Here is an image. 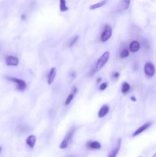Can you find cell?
Instances as JSON below:
<instances>
[{"instance_id": "1", "label": "cell", "mask_w": 156, "mask_h": 157, "mask_svg": "<svg viewBox=\"0 0 156 157\" xmlns=\"http://www.w3.org/2000/svg\"><path fill=\"white\" fill-rule=\"evenodd\" d=\"M110 52H105L100 57H99V58L97 60V61H96V65H95L94 69H93V73L99 71H100L101 69L104 67V65L106 64L109 58H110Z\"/></svg>"}, {"instance_id": "2", "label": "cell", "mask_w": 156, "mask_h": 157, "mask_svg": "<svg viewBox=\"0 0 156 157\" xmlns=\"http://www.w3.org/2000/svg\"><path fill=\"white\" fill-rule=\"evenodd\" d=\"M76 130V129L73 127V128H71L68 131V133H67L66 136L64 137V139L63 140V141L61 142V144H60V148L64 150V149H67L68 147L69 144L71 142L72 139H73V134H74V132Z\"/></svg>"}, {"instance_id": "3", "label": "cell", "mask_w": 156, "mask_h": 157, "mask_svg": "<svg viewBox=\"0 0 156 157\" xmlns=\"http://www.w3.org/2000/svg\"><path fill=\"white\" fill-rule=\"evenodd\" d=\"M6 79L15 83V84H16L17 90H20V91H24V90L27 88V84H26V82L24 80L13 78V77H6Z\"/></svg>"}, {"instance_id": "4", "label": "cell", "mask_w": 156, "mask_h": 157, "mask_svg": "<svg viewBox=\"0 0 156 157\" xmlns=\"http://www.w3.org/2000/svg\"><path fill=\"white\" fill-rule=\"evenodd\" d=\"M112 33H113V32H112L111 27H110L109 25H106L104 26L103 31H102V32L101 33L100 35L101 42H106V41H108L110 38V37H111Z\"/></svg>"}, {"instance_id": "5", "label": "cell", "mask_w": 156, "mask_h": 157, "mask_svg": "<svg viewBox=\"0 0 156 157\" xmlns=\"http://www.w3.org/2000/svg\"><path fill=\"white\" fill-rule=\"evenodd\" d=\"M144 71H145L147 78H151L154 76V73H155V68H154V64L150 62L146 63L144 67Z\"/></svg>"}, {"instance_id": "6", "label": "cell", "mask_w": 156, "mask_h": 157, "mask_svg": "<svg viewBox=\"0 0 156 157\" xmlns=\"http://www.w3.org/2000/svg\"><path fill=\"white\" fill-rule=\"evenodd\" d=\"M151 124H152V122H151V121H148V122H146L145 124H144L143 125L141 126L140 127H139V128H138L137 130H136V131L132 133L133 137H134V136H139V134H141L142 132H144L145 130H146L148 127H151Z\"/></svg>"}, {"instance_id": "7", "label": "cell", "mask_w": 156, "mask_h": 157, "mask_svg": "<svg viewBox=\"0 0 156 157\" xmlns=\"http://www.w3.org/2000/svg\"><path fill=\"white\" fill-rule=\"evenodd\" d=\"M121 144H122V140L119 138V139H118L117 142H116V146L113 147V149L111 150V152L109 153L108 157H116L118 153L119 152V150H120Z\"/></svg>"}, {"instance_id": "8", "label": "cell", "mask_w": 156, "mask_h": 157, "mask_svg": "<svg viewBox=\"0 0 156 157\" xmlns=\"http://www.w3.org/2000/svg\"><path fill=\"white\" fill-rule=\"evenodd\" d=\"M6 63L8 66L16 67L18 65V59L16 57L10 55V56H7L6 58Z\"/></svg>"}, {"instance_id": "9", "label": "cell", "mask_w": 156, "mask_h": 157, "mask_svg": "<svg viewBox=\"0 0 156 157\" xmlns=\"http://www.w3.org/2000/svg\"><path fill=\"white\" fill-rule=\"evenodd\" d=\"M56 75H57L56 67H51L50 71H49L48 76H47V84H48L49 85H50V84L54 82V81L55 79V77H56Z\"/></svg>"}, {"instance_id": "10", "label": "cell", "mask_w": 156, "mask_h": 157, "mask_svg": "<svg viewBox=\"0 0 156 157\" xmlns=\"http://www.w3.org/2000/svg\"><path fill=\"white\" fill-rule=\"evenodd\" d=\"M109 111H110V107H109V106L107 105V104H105V105H103L100 109H99V113H98V117H99V118L104 117L106 115H107Z\"/></svg>"}, {"instance_id": "11", "label": "cell", "mask_w": 156, "mask_h": 157, "mask_svg": "<svg viewBox=\"0 0 156 157\" xmlns=\"http://www.w3.org/2000/svg\"><path fill=\"white\" fill-rule=\"evenodd\" d=\"M87 147L91 150H99L101 148V144L97 141H89L87 144Z\"/></svg>"}, {"instance_id": "12", "label": "cell", "mask_w": 156, "mask_h": 157, "mask_svg": "<svg viewBox=\"0 0 156 157\" xmlns=\"http://www.w3.org/2000/svg\"><path fill=\"white\" fill-rule=\"evenodd\" d=\"M36 143V137L35 135H30L26 139V144L30 147L31 149H33Z\"/></svg>"}, {"instance_id": "13", "label": "cell", "mask_w": 156, "mask_h": 157, "mask_svg": "<svg viewBox=\"0 0 156 157\" xmlns=\"http://www.w3.org/2000/svg\"><path fill=\"white\" fill-rule=\"evenodd\" d=\"M129 49L132 52H137L140 49V44L138 41H133L130 43Z\"/></svg>"}, {"instance_id": "14", "label": "cell", "mask_w": 156, "mask_h": 157, "mask_svg": "<svg viewBox=\"0 0 156 157\" xmlns=\"http://www.w3.org/2000/svg\"><path fill=\"white\" fill-rule=\"evenodd\" d=\"M76 92H77V88H76V87H74V88L73 89V90H72L71 93L68 95L67 98L66 99L65 103H64V104H65V105L67 106V105H69L70 103H71V101H73V97H74V95L76 94Z\"/></svg>"}, {"instance_id": "15", "label": "cell", "mask_w": 156, "mask_h": 157, "mask_svg": "<svg viewBox=\"0 0 156 157\" xmlns=\"http://www.w3.org/2000/svg\"><path fill=\"white\" fill-rule=\"evenodd\" d=\"M106 2L107 1H106V0H104V1H101L99 2L96 3V4H93L92 5V6H90V7H89V9H90V10H94V9H99V8H101L102 7V6H105V5L106 4Z\"/></svg>"}, {"instance_id": "16", "label": "cell", "mask_w": 156, "mask_h": 157, "mask_svg": "<svg viewBox=\"0 0 156 157\" xmlns=\"http://www.w3.org/2000/svg\"><path fill=\"white\" fill-rule=\"evenodd\" d=\"M60 10L61 12H67L68 10V8L67 6V2L65 0H61L60 1Z\"/></svg>"}, {"instance_id": "17", "label": "cell", "mask_w": 156, "mask_h": 157, "mask_svg": "<svg viewBox=\"0 0 156 157\" xmlns=\"http://www.w3.org/2000/svg\"><path fill=\"white\" fill-rule=\"evenodd\" d=\"M130 90V85L128 83L124 82L122 85V88H121V90H122V94H126Z\"/></svg>"}, {"instance_id": "18", "label": "cell", "mask_w": 156, "mask_h": 157, "mask_svg": "<svg viewBox=\"0 0 156 157\" xmlns=\"http://www.w3.org/2000/svg\"><path fill=\"white\" fill-rule=\"evenodd\" d=\"M119 4L121 5V8L119 9V11H120V10H126V9L128 8V6H129L130 1H128H128H126V0H125V1L121 2Z\"/></svg>"}, {"instance_id": "19", "label": "cell", "mask_w": 156, "mask_h": 157, "mask_svg": "<svg viewBox=\"0 0 156 157\" xmlns=\"http://www.w3.org/2000/svg\"><path fill=\"white\" fill-rule=\"evenodd\" d=\"M78 39H79V35H75V36H73V38H71V40H70V42H69V47L71 48L72 46L74 45L75 43L77 41Z\"/></svg>"}, {"instance_id": "20", "label": "cell", "mask_w": 156, "mask_h": 157, "mask_svg": "<svg viewBox=\"0 0 156 157\" xmlns=\"http://www.w3.org/2000/svg\"><path fill=\"white\" fill-rule=\"evenodd\" d=\"M129 55V53H128V51L127 49H123V50L120 53V58H125Z\"/></svg>"}, {"instance_id": "21", "label": "cell", "mask_w": 156, "mask_h": 157, "mask_svg": "<svg viewBox=\"0 0 156 157\" xmlns=\"http://www.w3.org/2000/svg\"><path fill=\"white\" fill-rule=\"evenodd\" d=\"M107 86H108V84H107V82L102 83V84H101L100 86H99V90H105V89H106Z\"/></svg>"}, {"instance_id": "22", "label": "cell", "mask_w": 156, "mask_h": 157, "mask_svg": "<svg viewBox=\"0 0 156 157\" xmlns=\"http://www.w3.org/2000/svg\"><path fill=\"white\" fill-rule=\"evenodd\" d=\"M113 78H115V79H117V78L119 77V72H115V73H113Z\"/></svg>"}, {"instance_id": "23", "label": "cell", "mask_w": 156, "mask_h": 157, "mask_svg": "<svg viewBox=\"0 0 156 157\" xmlns=\"http://www.w3.org/2000/svg\"><path fill=\"white\" fill-rule=\"evenodd\" d=\"M21 19H22V20L25 19V15H21Z\"/></svg>"}, {"instance_id": "24", "label": "cell", "mask_w": 156, "mask_h": 157, "mask_svg": "<svg viewBox=\"0 0 156 157\" xmlns=\"http://www.w3.org/2000/svg\"><path fill=\"white\" fill-rule=\"evenodd\" d=\"M131 100H132V101H136V98H135V97H132V98H131Z\"/></svg>"}, {"instance_id": "25", "label": "cell", "mask_w": 156, "mask_h": 157, "mask_svg": "<svg viewBox=\"0 0 156 157\" xmlns=\"http://www.w3.org/2000/svg\"><path fill=\"white\" fill-rule=\"evenodd\" d=\"M100 81H101V78H98V80H97V83H99Z\"/></svg>"}, {"instance_id": "26", "label": "cell", "mask_w": 156, "mask_h": 157, "mask_svg": "<svg viewBox=\"0 0 156 157\" xmlns=\"http://www.w3.org/2000/svg\"><path fill=\"white\" fill-rule=\"evenodd\" d=\"M2 150V147H0V153H1Z\"/></svg>"}, {"instance_id": "27", "label": "cell", "mask_w": 156, "mask_h": 157, "mask_svg": "<svg viewBox=\"0 0 156 157\" xmlns=\"http://www.w3.org/2000/svg\"><path fill=\"white\" fill-rule=\"evenodd\" d=\"M152 157H156V153H154V155H153V156Z\"/></svg>"}, {"instance_id": "28", "label": "cell", "mask_w": 156, "mask_h": 157, "mask_svg": "<svg viewBox=\"0 0 156 157\" xmlns=\"http://www.w3.org/2000/svg\"><path fill=\"white\" fill-rule=\"evenodd\" d=\"M139 157H141V156H139Z\"/></svg>"}]
</instances>
